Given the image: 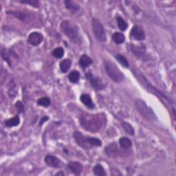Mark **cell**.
Instances as JSON below:
<instances>
[{
	"mask_svg": "<svg viewBox=\"0 0 176 176\" xmlns=\"http://www.w3.org/2000/svg\"><path fill=\"white\" fill-rule=\"evenodd\" d=\"M80 123L85 130L91 132H97L102 127L103 117L100 114H83L80 118Z\"/></svg>",
	"mask_w": 176,
	"mask_h": 176,
	"instance_id": "6da1fadb",
	"label": "cell"
},
{
	"mask_svg": "<svg viewBox=\"0 0 176 176\" xmlns=\"http://www.w3.org/2000/svg\"><path fill=\"white\" fill-rule=\"evenodd\" d=\"M61 31L76 44L81 43V37L76 26L71 23L69 21H63L60 25Z\"/></svg>",
	"mask_w": 176,
	"mask_h": 176,
	"instance_id": "7a4b0ae2",
	"label": "cell"
},
{
	"mask_svg": "<svg viewBox=\"0 0 176 176\" xmlns=\"http://www.w3.org/2000/svg\"><path fill=\"white\" fill-rule=\"evenodd\" d=\"M105 68L107 74L116 83H120L123 81L125 78L124 74L121 72L114 63L111 61L106 60L105 62Z\"/></svg>",
	"mask_w": 176,
	"mask_h": 176,
	"instance_id": "3957f363",
	"label": "cell"
},
{
	"mask_svg": "<svg viewBox=\"0 0 176 176\" xmlns=\"http://www.w3.org/2000/svg\"><path fill=\"white\" fill-rule=\"evenodd\" d=\"M135 105L140 114H141L143 117L147 119V120L155 121L157 118L153 111H152L151 109L149 108L147 104L143 100L141 99L136 100L135 102Z\"/></svg>",
	"mask_w": 176,
	"mask_h": 176,
	"instance_id": "277c9868",
	"label": "cell"
},
{
	"mask_svg": "<svg viewBox=\"0 0 176 176\" xmlns=\"http://www.w3.org/2000/svg\"><path fill=\"white\" fill-rule=\"evenodd\" d=\"M92 26L95 37H96L97 39L100 41H103H103H105L107 39L105 31V30H104L103 26L100 22V20H98L96 18L92 19Z\"/></svg>",
	"mask_w": 176,
	"mask_h": 176,
	"instance_id": "5b68a950",
	"label": "cell"
},
{
	"mask_svg": "<svg viewBox=\"0 0 176 176\" xmlns=\"http://www.w3.org/2000/svg\"><path fill=\"white\" fill-rule=\"evenodd\" d=\"M74 140H75L76 144L79 145L80 147L88 149H89L92 147V145H89V143L87 141V137H85L80 132H74Z\"/></svg>",
	"mask_w": 176,
	"mask_h": 176,
	"instance_id": "8992f818",
	"label": "cell"
},
{
	"mask_svg": "<svg viewBox=\"0 0 176 176\" xmlns=\"http://www.w3.org/2000/svg\"><path fill=\"white\" fill-rule=\"evenodd\" d=\"M86 77L89 80L90 84L92 86L93 89H96V90H102L105 88V85H103V82L101 81V80L96 77H94L92 74L89 72L86 74Z\"/></svg>",
	"mask_w": 176,
	"mask_h": 176,
	"instance_id": "52a82bcc",
	"label": "cell"
},
{
	"mask_svg": "<svg viewBox=\"0 0 176 176\" xmlns=\"http://www.w3.org/2000/svg\"><path fill=\"white\" fill-rule=\"evenodd\" d=\"M28 42L34 46H37L39 45L43 40V36L40 32H33L29 35Z\"/></svg>",
	"mask_w": 176,
	"mask_h": 176,
	"instance_id": "ba28073f",
	"label": "cell"
},
{
	"mask_svg": "<svg viewBox=\"0 0 176 176\" xmlns=\"http://www.w3.org/2000/svg\"><path fill=\"white\" fill-rule=\"evenodd\" d=\"M131 36L136 40L142 41L145 38V32L143 30L138 26H134L131 31Z\"/></svg>",
	"mask_w": 176,
	"mask_h": 176,
	"instance_id": "9c48e42d",
	"label": "cell"
},
{
	"mask_svg": "<svg viewBox=\"0 0 176 176\" xmlns=\"http://www.w3.org/2000/svg\"><path fill=\"white\" fill-rule=\"evenodd\" d=\"M45 162L47 165L54 168H60L62 166V163L57 158L53 156H46L45 158Z\"/></svg>",
	"mask_w": 176,
	"mask_h": 176,
	"instance_id": "30bf717a",
	"label": "cell"
},
{
	"mask_svg": "<svg viewBox=\"0 0 176 176\" xmlns=\"http://www.w3.org/2000/svg\"><path fill=\"white\" fill-rule=\"evenodd\" d=\"M67 167L70 172L76 175H80L83 169L81 164L78 162H70L68 164Z\"/></svg>",
	"mask_w": 176,
	"mask_h": 176,
	"instance_id": "8fae6325",
	"label": "cell"
},
{
	"mask_svg": "<svg viewBox=\"0 0 176 176\" xmlns=\"http://www.w3.org/2000/svg\"><path fill=\"white\" fill-rule=\"evenodd\" d=\"M106 153L109 157H116L120 156V151H119L117 145L115 142L112 143L106 147Z\"/></svg>",
	"mask_w": 176,
	"mask_h": 176,
	"instance_id": "7c38bea8",
	"label": "cell"
},
{
	"mask_svg": "<svg viewBox=\"0 0 176 176\" xmlns=\"http://www.w3.org/2000/svg\"><path fill=\"white\" fill-rule=\"evenodd\" d=\"M80 101L84 104V105L88 107L89 109H93L94 108V104L93 103L92 100V98L91 97L89 96L88 94H82L81 96H80Z\"/></svg>",
	"mask_w": 176,
	"mask_h": 176,
	"instance_id": "4fadbf2b",
	"label": "cell"
},
{
	"mask_svg": "<svg viewBox=\"0 0 176 176\" xmlns=\"http://www.w3.org/2000/svg\"><path fill=\"white\" fill-rule=\"evenodd\" d=\"M92 63V59L86 55H83L79 59V65L83 69L88 67Z\"/></svg>",
	"mask_w": 176,
	"mask_h": 176,
	"instance_id": "5bb4252c",
	"label": "cell"
},
{
	"mask_svg": "<svg viewBox=\"0 0 176 176\" xmlns=\"http://www.w3.org/2000/svg\"><path fill=\"white\" fill-rule=\"evenodd\" d=\"M20 123V119L18 116H14V117L8 119V120L5 121V125L8 127H15L17 126Z\"/></svg>",
	"mask_w": 176,
	"mask_h": 176,
	"instance_id": "9a60e30c",
	"label": "cell"
},
{
	"mask_svg": "<svg viewBox=\"0 0 176 176\" xmlns=\"http://www.w3.org/2000/svg\"><path fill=\"white\" fill-rule=\"evenodd\" d=\"M72 64V61L70 59H64L63 60L61 63H60V68L61 70L62 71V72L65 73L69 70V69L70 68Z\"/></svg>",
	"mask_w": 176,
	"mask_h": 176,
	"instance_id": "2e32d148",
	"label": "cell"
},
{
	"mask_svg": "<svg viewBox=\"0 0 176 176\" xmlns=\"http://www.w3.org/2000/svg\"><path fill=\"white\" fill-rule=\"evenodd\" d=\"M119 144H120L122 148L126 149H129L132 145V141L128 138H126V137H123V138L119 139Z\"/></svg>",
	"mask_w": 176,
	"mask_h": 176,
	"instance_id": "e0dca14e",
	"label": "cell"
},
{
	"mask_svg": "<svg viewBox=\"0 0 176 176\" xmlns=\"http://www.w3.org/2000/svg\"><path fill=\"white\" fill-rule=\"evenodd\" d=\"M112 39L113 41H114L116 43L121 44L124 42L125 37L123 33H121V32H115V33L112 35Z\"/></svg>",
	"mask_w": 176,
	"mask_h": 176,
	"instance_id": "ac0fdd59",
	"label": "cell"
},
{
	"mask_svg": "<svg viewBox=\"0 0 176 176\" xmlns=\"http://www.w3.org/2000/svg\"><path fill=\"white\" fill-rule=\"evenodd\" d=\"M64 4L65 5V8L71 11H76L80 8L79 6L73 1H65Z\"/></svg>",
	"mask_w": 176,
	"mask_h": 176,
	"instance_id": "d6986e66",
	"label": "cell"
},
{
	"mask_svg": "<svg viewBox=\"0 0 176 176\" xmlns=\"http://www.w3.org/2000/svg\"><path fill=\"white\" fill-rule=\"evenodd\" d=\"M68 79H69L71 83H76L79 81V80L80 79V73L76 70H74L72 72H71L69 74V76H68Z\"/></svg>",
	"mask_w": 176,
	"mask_h": 176,
	"instance_id": "ffe728a7",
	"label": "cell"
},
{
	"mask_svg": "<svg viewBox=\"0 0 176 176\" xmlns=\"http://www.w3.org/2000/svg\"><path fill=\"white\" fill-rule=\"evenodd\" d=\"M94 174L97 176H105L106 175L105 170L100 165H96L93 169Z\"/></svg>",
	"mask_w": 176,
	"mask_h": 176,
	"instance_id": "44dd1931",
	"label": "cell"
},
{
	"mask_svg": "<svg viewBox=\"0 0 176 176\" xmlns=\"http://www.w3.org/2000/svg\"><path fill=\"white\" fill-rule=\"evenodd\" d=\"M7 14H10V15H13L14 17L18 18V19H19L20 20H22V21H24L26 18V14L24 13H22V12H19V11L9 10V11H7Z\"/></svg>",
	"mask_w": 176,
	"mask_h": 176,
	"instance_id": "7402d4cb",
	"label": "cell"
},
{
	"mask_svg": "<svg viewBox=\"0 0 176 176\" xmlns=\"http://www.w3.org/2000/svg\"><path fill=\"white\" fill-rule=\"evenodd\" d=\"M87 141L89 143V145L92 146H96V147H101L102 146V142L99 139L93 138V137L88 136Z\"/></svg>",
	"mask_w": 176,
	"mask_h": 176,
	"instance_id": "603a6c76",
	"label": "cell"
},
{
	"mask_svg": "<svg viewBox=\"0 0 176 176\" xmlns=\"http://www.w3.org/2000/svg\"><path fill=\"white\" fill-rule=\"evenodd\" d=\"M132 51L135 54L136 56H142L143 54L145 53V47H143V46H132Z\"/></svg>",
	"mask_w": 176,
	"mask_h": 176,
	"instance_id": "cb8c5ba5",
	"label": "cell"
},
{
	"mask_svg": "<svg viewBox=\"0 0 176 176\" xmlns=\"http://www.w3.org/2000/svg\"><path fill=\"white\" fill-rule=\"evenodd\" d=\"M116 59H117V61L123 65L124 68H128L129 67V63H128V61L127 60V59L123 56V55H117L116 56Z\"/></svg>",
	"mask_w": 176,
	"mask_h": 176,
	"instance_id": "d4e9b609",
	"label": "cell"
},
{
	"mask_svg": "<svg viewBox=\"0 0 176 176\" xmlns=\"http://www.w3.org/2000/svg\"><path fill=\"white\" fill-rule=\"evenodd\" d=\"M117 23L119 28L123 31H125L128 27L127 22H125V21L123 19V18H122L121 17H118L117 18Z\"/></svg>",
	"mask_w": 176,
	"mask_h": 176,
	"instance_id": "484cf974",
	"label": "cell"
},
{
	"mask_svg": "<svg viewBox=\"0 0 176 176\" xmlns=\"http://www.w3.org/2000/svg\"><path fill=\"white\" fill-rule=\"evenodd\" d=\"M64 55V50L61 47H56L52 51V55L57 59H61Z\"/></svg>",
	"mask_w": 176,
	"mask_h": 176,
	"instance_id": "4316f807",
	"label": "cell"
},
{
	"mask_svg": "<svg viewBox=\"0 0 176 176\" xmlns=\"http://www.w3.org/2000/svg\"><path fill=\"white\" fill-rule=\"evenodd\" d=\"M122 125H123V127L124 130L128 134H129V135H131V136L133 135L134 132H134V129H133V127L129 123H123Z\"/></svg>",
	"mask_w": 176,
	"mask_h": 176,
	"instance_id": "83f0119b",
	"label": "cell"
},
{
	"mask_svg": "<svg viewBox=\"0 0 176 176\" xmlns=\"http://www.w3.org/2000/svg\"><path fill=\"white\" fill-rule=\"evenodd\" d=\"M37 104L39 105L47 107L50 105V100L47 97H43L41 98L37 101Z\"/></svg>",
	"mask_w": 176,
	"mask_h": 176,
	"instance_id": "f1b7e54d",
	"label": "cell"
},
{
	"mask_svg": "<svg viewBox=\"0 0 176 176\" xmlns=\"http://www.w3.org/2000/svg\"><path fill=\"white\" fill-rule=\"evenodd\" d=\"M21 3L22 4H31L32 6L35 7H39V2L36 1V0H30V1H22Z\"/></svg>",
	"mask_w": 176,
	"mask_h": 176,
	"instance_id": "f546056e",
	"label": "cell"
},
{
	"mask_svg": "<svg viewBox=\"0 0 176 176\" xmlns=\"http://www.w3.org/2000/svg\"><path fill=\"white\" fill-rule=\"evenodd\" d=\"M16 107L18 108V109L19 110V112H23V109H24V107H23V104L20 102V101H18L16 103Z\"/></svg>",
	"mask_w": 176,
	"mask_h": 176,
	"instance_id": "4dcf8cb0",
	"label": "cell"
},
{
	"mask_svg": "<svg viewBox=\"0 0 176 176\" xmlns=\"http://www.w3.org/2000/svg\"><path fill=\"white\" fill-rule=\"evenodd\" d=\"M49 119V118L48 117H44V118H43L42 119H41V123H40V125H42L43 123H45V122H46L47 120H48Z\"/></svg>",
	"mask_w": 176,
	"mask_h": 176,
	"instance_id": "1f68e13d",
	"label": "cell"
},
{
	"mask_svg": "<svg viewBox=\"0 0 176 176\" xmlns=\"http://www.w3.org/2000/svg\"><path fill=\"white\" fill-rule=\"evenodd\" d=\"M57 175H63V174H62V173H59Z\"/></svg>",
	"mask_w": 176,
	"mask_h": 176,
	"instance_id": "d6a6232c",
	"label": "cell"
}]
</instances>
